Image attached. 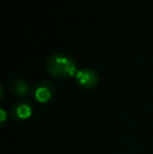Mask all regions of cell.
Wrapping results in <instances>:
<instances>
[{
	"instance_id": "5",
	"label": "cell",
	"mask_w": 153,
	"mask_h": 154,
	"mask_svg": "<svg viewBox=\"0 0 153 154\" xmlns=\"http://www.w3.org/2000/svg\"><path fill=\"white\" fill-rule=\"evenodd\" d=\"M12 90L17 97H24L31 90V86L23 78H14L12 80Z\"/></svg>"
},
{
	"instance_id": "4",
	"label": "cell",
	"mask_w": 153,
	"mask_h": 154,
	"mask_svg": "<svg viewBox=\"0 0 153 154\" xmlns=\"http://www.w3.org/2000/svg\"><path fill=\"white\" fill-rule=\"evenodd\" d=\"M33 114V108L29 102H18L10 110V116L14 121H23L29 119Z\"/></svg>"
},
{
	"instance_id": "2",
	"label": "cell",
	"mask_w": 153,
	"mask_h": 154,
	"mask_svg": "<svg viewBox=\"0 0 153 154\" xmlns=\"http://www.w3.org/2000/svg\"><path fill=\"white\" fill-rule=\"evenodd\" d=\"M76 79L79 83V85L84 89H92L94 88L99 83V77L96 72L91 68H81L78 69L76 73Z\"/></svg>"
},
{
	"instance_id": "1",
	"label": "cell",
	"mask_w": 153,
	"mask_h": 154,
	"mask_svg": "<svg viewBox=\"0 0 153 154\" xmlns=\"http://www.w3.org/2000/svg\"><path fill=\"white\" fill-rule=\"evenodd\" d=\"M45 66L53 77L66 79L77 73V65L72 57L63 53H55L47 58Z\"/></svg>"
},
{
	"instance_id": "3",
	"label": "cell",
	"mask_w": 153,
	"mask_h": 154,
	"mask_svg": "<svg viewBox=\"0 0 153 154\" xmlns=\"http://www.w3.org/2000/svg\"><path fill=\"white\" fill-rule=\"evenodd\" d=\"M55 88L48 81H40L34 88V95L39 103H47L53 99Z\"/></svg>"
},
{
	"instance_id": "6",
	"label": "cell",
	"mask_w": 153,
	"mask_h": 154,
	"mask_svg": "<svg viewBox=\"0 0 153 154\" xmlns=\"http://www.w3.org/2000/svg\"><path fill=\"white\" fill-rule=\"evenodd\" d=\"M1 113H2V123H3L4 122V121H5V120H4V119H5V113H4V110L3 109H2L1 110Z\"/></svg>"
}]
</instances>
